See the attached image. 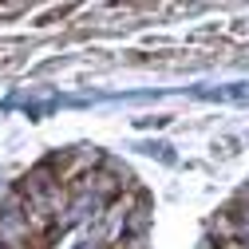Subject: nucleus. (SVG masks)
Segmentation results:
<instances>
[{
  "mask_svg": "<svg viewBox=\"0 0 249 249\" xmlns=\"http://www.w3.org/2000/svg\"><path fill=\"white\" fill-rule=\"evenodd\" d=\"M0 249H154V198L103 146L48 150L0 190Z\"/></svg>",
  "mask_w": 249,
  "mask_h": 249,
  "instance_id": "f257e3e1",
  "label": "nucleus"
},
{
  "mask_svg": "<svg viewBox=\"0 0 249 249\" xmlns=\"http://www.w3.org/2000/svg\"><path fill=\"white\" fill-rule=\"evenodd\" d=\"M194 249H249V178L213 210Z\"/></svg>",
  "mask_w": 249,
  "mask_h": 249,
  "instance_id": "f03ea898",
  "label": "nucleus"
}]
</instances>
